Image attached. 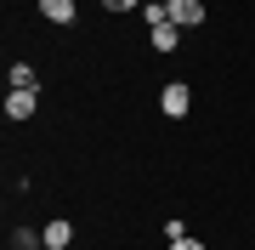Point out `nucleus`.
I'll return each instance as SVG.
<instances>
[{
    "label": "nucleus",
    "mask_w": 255,
    "mask_h": 250,
    "mask_svg": "<svg viewBox=\"0 0 255 250\" xmlns=\"http://www.w3.org/2000/svg\"><path fill=\"white\" fill-rule=\"evenodd\" d=\"M159 108L170 114V120H182V114L193 108V91H187V80H170V85H164V91H159Z\"/></svg>",
    "instance_id": "nucleus-1"
},
{
    "label": "nucleus",
    "mask_w": 255,
    "mask_h": 250,
    "mask_svg": "<svg viewBox=\"0 0 255 250\" xmlns=\"http://www.w3.org/2000/svg\"><path fill=\"white\" fill-rule=\"evenodd\" d=\"M40 97L34 91H6V120H34Z\"/></svg>",
    "instance_id": "nucleus-2"
},
{
    "label": "nucleus",
    "mask_w": 255,
    "mask_h": 250,
    "mask_svg": "<svg viewBox=\"0 0 255 250\" xmlns=\"http://www.w3.org/2000/svg\"><path fill=\"white\" fill-rule=\"evenodd\" d=\"M170 23L176 28H199L204 23V6H199V0H170Z\"/></svg>",
    "instance_id": "nucleus-3"
},
{
    "label": "nucleus",
    "mask_w": 255,
    "mask_h": 250,
    "mask_svg": "<svg viewBox=\"0 0 255 250\" xmlns=\"http://www.w3.org/2000/svg\"><path fill=\"white\" fill-rule=\"evenodd\" d=\"M40 239H46V250H68V245H74V222H68V216H57V222H46Z\"/></svg>",
    "instance_id": "nucleus-4"
},
{
    "label": "nucleus",
    "mask_w": 255,
    "mask_h": 250,
    "mask_svg": "<svg viewBox=\"0 0 255 250\" xmlns=\"http://www.w3.org/2000/svg\"><path fill=\"white\" fill-rule=\"evenodd\" d=\"M74 11H80L74 0H40V17L57 23V28H68V23H74Z\"/></svg>",
    "instance_id": "nucleus-5"
},
{
    "label": "nucleus",
    "mask_w": 255,
    "mask_h": 250,
    "mask_svg": "<svg viewBox=\"0 0 255 250\" xmlns=\"http://www.w3.org/2000/svg\"><path fill=\"white\" fill-rule=\"evenodd\" d=\"M6 80H11L6 91H34V85H40V80H34V68H28V63H11V68H6Z\"/></svg>",
    "instance_id": "nucleus-6"
},
{
    "label": "nucleus",
    "mask_w": 255,
    "mask_h": 250,
    "mask_svg": "<svg viewBox=\"0 0 255 250\" xmlns=\"http://www.w3.org/2000/svg\"><path fill=\"white\" fill-rule=\"evenodd\" d=\"M176 40H182L176 23H159V28H153V51H176Z\"/></svg>",
    "instance_id": "nucleus-7"
},
{
    "label": "nucleus",
    "mask_w": 255,
    "mask_h": 250,
    "mask_svg": "<svg viewBox=\"0 0 255 250\" xmlns=\"http://www.w3.org/2000/svg\"><path fill=\"white\" fill-rule=\"evenodd\" d=\"M142 0H102V11H136Z\"/></svg>",
    "instance_id": "nucleus-8"
},
{
    "label": "nucleus",
    "mask_w": 255,
    "mask_h": 250,
    "mask_svg": "<svg viewBox=\"0 0 255 250\" xmlns=\"http://www.w3.org/2000/svg\"><path fill=\"white\" fill-rule=\"evenodd\" d=\"M170 250H204L199 239H187V233H182V239H170Z\"/></svg>",
    "instance_id": "nucleus-9"
},
{
    "label": "nucleus",
    "mask_w": 255,
    "mask_h": 250,
    "mask_svg": "<svg viewBox=\"0 0 255 250\" xmlns=\"http://www.w3.org/2000/svg\"><path fill=\"white\" fill-rule=\"evenodd\" d=\"M142 6H164V0H142Z\"/></svg>",
    "instance_id": "nucleus-10"
}]
</instances>
